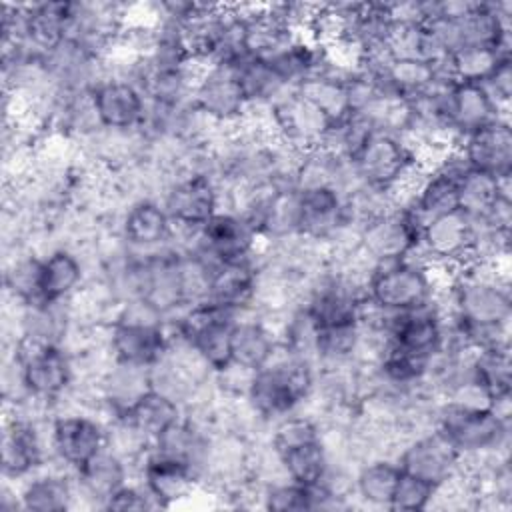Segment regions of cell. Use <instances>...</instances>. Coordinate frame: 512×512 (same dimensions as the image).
Instances as JSON below:
<instances>
[{
  "instance_id": "cell-2",
  "label": "cell",
  "mask_w": 512,
  "mask_h": 512,
  "mask_svg": "<svg viewBox=\"0 0 512 512\" xmlns=\"http://www.w3.org/2000/svg\"><path fill=\"white\" fill-rule=\"evenodd\" d=\"M166 318L142 298L118 304L104 326V344L112 360L152 368L170 346Z\"/></svg>"
},
{
  "instance_id": "cell-25",
  "label": "cell",
  "mask_w": 512,
  "mask_h": 512,
  "mask_svg": "<svg viewBox=\"0 0 512 512\" xmlns=\"http://www.w3.org/2000/svg\"><path fill=\"white\" fill-rule=\"evenodd\" d=\"M280 350L276 322L260 312H246L236 318L232 328V362L256 372L266 366Z\"/></svg>"
},
{
  "instance_id": "cell-20",
  "label": "cell",
  "mask_w": 512,
  "mask_h": 512,
  "mask_svg": "<svg viewBox=\"0 0 512 512\" xmlns=\"http://www.w3.org/2000/svg\"><path fill=\"white\" fill-rule=\"evenodd\" d=\"M458 150L474 170L496 178H512V124L510 116H498L460 138Z\"/></svg>"
},
{
  "instance_id": "cell-22",
  "label": "cell",
  "mask_w": 512,
  "mask_h": 512,
  "mask_svg": "<svg viewBox=\"0 0 512 512\" xmlns=\"http://www.w3.org/2000/svg\"><path fill=\"white\" fill-rule=\"evenodd\" d=\"M116 232L134 252H154L170 244L174 224L158 198H138L120 212Z\"/></svg>"
},
{
  "instance_id": "cell-3",
  "label": "cell",
  "mask_w": 512,
  "mask_h": 512,
  "mask_svg": "<svg viewBox=\"0 0 512 512\" xmlns=\"http://www.w3.org/2000/svg\"><path fill=\"white\" fill-rule=\"evenodd\" d=\"M268 446L274 450L288 480L316 486L330 468V454L318 418L294 412L268 430Z\"/></svg>"
},
{
  "instance_id": "cell-19",
  "label": "cell",
  "mask_w": 512,
  "mask_h": 512,
  "mask_svg": "<svg viewBox=\"0 0 512 512\" xmlns=\"http://www.w3.org/2000/svg\"><path fill=\"white\" fill-rule=\"evenodd\" d=\"M90 96L100 128L114 132L142 130L148 114V100L134 82L106 76Z\"/></svg>"
},
{
  "instance_id": "cell-24",
  "label": "cell",
  "mask_w": 512,
  "mask_h": 512,
  "mask_svg": "<svg viewBox=\"0 0 512 512\" xmlns=\"http://www.w3.org/2000/svg\"><path fill=\"white\" fill-rule=\"evenodd\" d=\"M150 390V368L112 360L96 382V396L102 418L108 420L126 414Z\"/></svg>"
},
{
  "instance_id": "cell-16",
  "label": "cell",
  "mask_w": 512,
  "mask_h": 512,
  "mask_svg": "<svg viewBox=\"0 0 512 512\" xmlns=\"http://www.w3.org/2000/svg\"><path fill=\"white\" fill-rule=\"evenodd\" d=\"M134 470L158 508H172L202 490L198 474L188 464L154 448L136 462Z\"/></svg>"
},
{
  "instance_id": "cell-33",
  "label": "cell",
  "mask_w": 512,
  "mask_h": 512,
  "mask_svg": "<svg viewBox=\"0 0 512 512\" xmlns=\"http://www.w3.org/2000/svg\"><path fill=\"white\" fill-rule=\"evenodd\" d=\"M182 416L184 408L176 400L152 388L120 418H124L136 432L154 444L168 428L180 422Z\"/></svg>"
},
{
  "instance_id": "cell-4",
  "label": "cell",
  "mask_w": 512,
  "mask_h": 512,
  "mask_svg": "<svg viewBox=\"0 0 512 512\" xmlns=\"http://www.w3.org/2000/svg\"><path fill=\"white\" fill-rule=\"evenodd\" d=\"M446 278L428 266L416 252L406 258L378 262L366 280V296L388 312L430 306Z\"/></svg>"
},
{
  "instance_id": "cell-23",
  "label": "cell",
  "mask_w": 512,
  "mask_h": 512,
  "mask_svg": "<svg viewBox=\"0 0 512 512\" xmlns=\"http://www.w3.org/2000/svg\"><path fill=\"white\" fill-rule=\"evenodd\" d=\"M22 512H66L78 506L74 472L64 466H42L18 482Z\"/></svg>"
},
{
  "instance_id": "cell-13",
  "label": "cell",
  "mask_w": 512,
  "mask_h": 512,
  "mask_svg": "<svg viewBox=\"0 0 512 512\" xmlns=\"http://www.w3.org/2000/svg\"><path fill=\"white\" fill-rule=\"evenodd\" d=\"M160 202L178 228H200L224 208L222 184L212 174H184L170 178Z\"/></svg>"
},
{
  "instance_id": "cell-38",
  "label": "cell",
  "mask_w": 512,
  "mask_h": 512,
  "mask_svg": "<svg viewBox=\"0 0 512 512\" xmlns=\"http://www.w3.org/2000/svg\"><path fill=\"white\" fill-rule=\"evenodd\" d=\"M436 490L438 488L434 484H430L418 476L402 472L396 482L394 494L390 498L388 510H396V512L428 510V508H432Z\"/></svg>"
},
{
  "instance_id": "cell-9",
  "label": "cell",
  "mask_w": 512,
  "mask_h": 512,
  "mask_svg": "<svg viewBox=\"0 0 512 512\" xmlns=\"http://www.w3.org/2000/svg\"><path fill=\"white\" fill-rule=\"evenodd\" d=\"M476 222L462 210L428 220L420 230L416 254L444 278L474 262Z\"/></svg>"
},
{
  "instance_id": "cell-18",
  "label": "cell",
  "mask_w": 512,
  "mask_h": 512,
  "mask_svg": "<svg viewBox=\"0 0 512 512\" xmlns=\"http://www.w3.org/2000/svg\"><path fill=\"white\" fill-rule=\"evenodd\" d=\"M384 334L388 344L432 360L436 354L444 350L446 344L444 314L438 308L436 300L430 306L414 310H386Z\"/></svg>"
},
{
  "instance_id": "cell-28",
  "label": "cell",
  "mask_w": 512,
  "mask_h": 512,
  "mask_svg": "<svg viewBox=\"0 0 512 512\" xmlns=\"http://www.w3.org/2000/svg\"><path fill=\"white\" fill-rule=\"evenodd\" d=\"M132 468L134 464L104 446L96 456H92L74 472L78 500L104 510L108 498L126 482H130Z\"/></svg>"
},
{
  "instance_id": "cell-1",
  "label": "cell",
  "mask_w": 512,
  "mask_h": 512,
  "mask_svg": "<svg viewBox=\"0 0 512 512\" xmlns=\"http://www.w3.org/2000/svg\"><path fill=\"white\" fill-rule=\"evenodd\" d=\"M318 366L280 346L274 358L252 374L246 402L272 428L278 420L300 412L312 400Z\"/></svg>"
},
{
  "instance_id": "cell-34",
  "label": "cell",
  "mask_w": 512,
  "mask_h": 512,
  "mask_svg": "<svg viewBox=\"0 0 512 512\" xmlns=\"http://www.w3.org/2000/svg\"><path fill=\"white\" fill-rule=\"evenodd\" d=\"M502 196H510V178L468 168L458 180V210L472 220L484 218Z\"/></svg>"
},
{
  "instance_id": "cell-11",
  "label": "cell",
  "mask_w": 512,
  "mask_h": 512,
  "mask_svg": "<svg viewBox=\"0 0 512 512\" xmlns=\"http://www.w3.org/2000/svg\"><path fill=\"white\" fill-rule=\"evenodd\" d=\"M48 436L52 460L76 472L106 446V420L78 406H62L50 418Z\"/></svg>"
},
{
  "instance_id": "cell-8",
  "label": "cell",
  "mask_w": 512,
  "mask_h": 512,
  "mask_svg": "<svg viewBox=\"0 0 512 512\" xmlns=\"http://www.w3.org/2000/svg\"><path fill=\"white\" fill-rule=\"evenodd\" d=\"M50 418H32L14 408H4L0 440L4 480L18 484L52 460L48 436Z\"/></svg>"
},
{
  "instance_id": "cell-35",
  "label": "cell",
  "mask_w": 512,
  "mask_h": 512,
  "mask_svg": "<svg viewBox=\"0 0 512 512\" xmlns=\"http://www.w3.org/2000/svg\"><path fill=\"white\" fill-rule=\"evenodd\" d=\"M472 374L494 398L512 394V352L510 344L480 348L472 356Z\"/></svg>"
},
{
  "instance_id": "cell-5",
  "label": "cell",
  "mask_w": 512,
  "mask_h": 512,
  "mask_svg": "<svg viewBox=\"0 0 512 512\" xmlns=\"http://www.w3.org/2000/svg\"><path fill=\"white\" fill-rule=\"evenodd\" d=\"M434 428L458 448L464 460L508 456L510 420L500 418L492 408H472L438 400Z\"/></svg>"
},
{
  "instance_id": "cell-27",
  "label": "cell",
  "mask_w": 512,
  "mask_h": 512,
  "mask_svg": "<svg viewBox=\"0 0 512 512\" xmlns=\"http://www.w3.org/2000/svg\"><path fill=\"white\" fill-rule=\"evenodd\" d=\"M258 272L260 258L214 266L208 294L204 300L240 316L252 312L256 308Z\"/></svg>"
},
{
  "instance_id": "cell-26",
  "label": "cell",
  "mask_w": 512,
  "mask_h": 512,
  "mask_svg": "<svg viewBox=\"0 0 512 512\" xmlns=\"http://www.w3.org/2000/svg\"><path fill=\"white\" fill-rule=\"evenodd\" d=\"M88 270L78 250L54 246L42 252L40 264V300L62 304L72 300L88 282Z\"/></svg>"
},
{
  "instance_id": "cell-31",
  "label": "cell",
  "mask_w": 512,
  "mask_h": 512,
  "mask_svg": "<svg viewBox=\"0 0 512 512\" xmlns=\"http://www.w3.org/2000/svg\"><path fill=\"white\" fill-rule=\"evenodd\" d=\"M402 470L392 456H376L360 462L352 476L356 500L372 508H388Z\"/></svg>"
},
{
  "instance_id": "cell-40",
  "label": "cell",
  "mask_w": 512,
  "mask_h": 512,
  "mask_svg": "<svg viewBox=\"0 0 512 512\" xmlns=\"http://www.w3.org/2000/svg\"><path fill=\"white\" fill-rule=\"evenodd\" d=\"M482 88L488 92L490 100L502 114H510L512 100V56L502 60L496 70L482 82Z\"/></svg>"
},
{
  "instance_id": "cell-21",
  "label": "cell",
  "mask_w": 512,
  "mask_h": 512,
  "mask_svg": "<svg viewBox=\"0 0 512 512\" xmlns=\"http://www.w3.org/2000/svg\"><path fill=\"white\" fill-rule=\"evenodd\" d=\"M348 220L352 218L348 216L342 190L334 186L298 190V236L324 244L326 248Z\"/></svg>"
},
{
  "instance_id": "cell-39",
  "label": "cell",
  "mask_w": 512,
  "mask_h": 512,
  "mask_svg": "<svg viewBox=\"0 0 512 512\" xmlns=\"http://www.w3.org/2000/svg\"><path fill=\"white\" fill-rule=\"evenodd\" d=\"M154 508H158L154 498L138 480L126 482L104 504V510H112V512H144Z\"/></svg>"
},
{
  "instance_id": "cell-37",
  "label": "cell",
  "mask_w": 512,
  "mask_h": 512,
  "mask_svg": "<svg viewBox=\"0 0 512 512\" xmlns=\"http://www.w3.org/2000/svg\"><path fill=\"white\" fill-rule=\"evenodd\" d=\"M510 52L490 46H464L448 54V72L454 82L482 84Z\"/></svg>"
},
{
  "instance_id": "cell-17",
  "label": "cell",
  "mask_w": 512,
  "mask_h": 512,
  "mask_svg": "<svg viewBox=\"0 0 512 512\" xmlns=\"http://www.w3.org/2000/svg\"><path fill=\"white\" fill-rule=\"evenodd\" d=\"M334 122L296 90L270 108L272 134L290 148L304 152L318 148Z\"/></svg>"
},
{
  "instance_id": "cell-12",
  "label": "cell",
  "mask_w": 512,
  "mask_h": 512,
  "mask_svg": "<svg viewBox=\"0 0 512 512\" xmlns=\"http://www.w3.org/2000/svg\"><path fill=\"white\" fill-rule=\"evenodd\" d=\"M394 460L402 472L418 476L436 488L458 478L464 464L458 448L438 428H428L408 436L398 446Z\"/></svg>"
},
{
  "instance_id": "cell-29",
  "label": "cell",
  "mask_w": 512,
  "mask_h": 512,
  "mask_svg": "<svg viewBox=\"0 0 512 512\" xmlns=\"http://www.w3.org/2000/svg\"><path fill=\"white\" fill-rule=\"evenodd\" d=\"M70 2L24 4V44L40 56H48L68 40Z\"/></svg>"
},
{
  "instance_id": "cell-10",
  "label": "cell",
  "mask_w": 512,
  "mask_h": 512,
  "mask_svg": "<svg viewBox=\"0 0 512 512\" xmlns=\"http://www.w3.org/2000/svg\"><path fill=\"white\" fill-rule=\"evenodd\" d=\"M264 242L252 224L240 214L222 208L202 224L186 254H198L210 264H228L262 258Z\"/></svg>"
},
{
  "instance_id": "cell-14",
  "label": "cell",
  "mask_w": 512,
  "mask_h": 512,
  "mask_svg": "<svg viewBox=\"0 0 512 512\" xmlns=\"http://www.w3.org/2000/svg\"><path fill=\"white\" fill-rule=\"evenodd\" d=\"M420 230V220L404 202H400L360 224V250L374 264L400 260L416 250Z\"/></svg>"
},
{
  "instance_id": "cell-15",
  "label": "cell",
  "mask_w": 512,
  "mask_h": 512,
  "mask_svg": "<svg viewBox=\"0 0 512 512\" xmlns=\"http://www.w3.org/2000/svg\"><path fill=\"white\" fill-rule=\"evenodd\" d=\"M192 100L222 128L242 124L248 112V100L234 64H202Z\"/></svg>"
},
{
  "instance_id": "cell-6",
  "label": "cell",
  "mask_w": 512,
  "mask_h": 512,
  "mask_svg": "<svg viewBox=\"0 0 512 512\" xmlns=\"http://www.w3.org/2000/svg\"><path fill=\"white\" fill-rule=\"evenodd\" d=\"M10 346V354L20 364L28 396L46 404L54 412L76 382L70 350L64 344L34 340L28 336L12 338Z\"/></svg>"
},
{
  "instance_id": "cell-36",
  "label": "cell",
  "mask_w": 512,
  "mask_h": 512,
  "mask_svg": "<svg viewBox=\"0 0 512 512\" xmlns=\"http://www.w3.org/2000/svg\"><path fill=\"white\" fill-rule=\"evenodd\" d=\"M326 494L320 484L304 486L292 480H280L260 490V506L272 512L324 510Z\"/></svg>"
},
{
  "instance_id": "cell-7",
  "label": "cell",
  "mask_w": 512,
  "mask_h": 512,
  "mask_svg": "<svg viewBox=\"0 0 512 512\" xmlns=\"http://www.w3.org/2000/svg\"><path fill=\"white\" fill-rule=\"evenodd\" d=\"M238 316L218 304L200 300L184 306L166 322L170 334L186 340L218 372L232 362V328Z\"/></svg>"
},
{
  "instance_id": "cell-32",
  "label": "cell",
  "mask_w": 512,
  "mask_h": 512,
  "mask_svg": "<svg viewBox=\"0 0 512 512\" xmlns=\"http://www.w3.org/2000/svg\"><path fill=\"white\" fill-rule=\"evenodd\" d=\"M234 66L248 100V108H272L280 98L294 90L264 58L248 54Z\"/></svg>"
},
{
  "instance_id": "cell-30",
  "label": "cell",
  "mask_w": 512,
  "mask_h": 512,
  "mask_svg": "<svg viewBox=\"0 0 512 512\" xmlns=\"http://www.w3.org/2000/svg\"><path fill=\"white\" fill-rule=\"evenodd\" d=\"M498 116H510V114H502L494 106V102L490 100L482 84L454 82L450 86L446 96V118L450 128L458 136V142L468 132L488 124Z\"/></svg>"
}]
</instances>
